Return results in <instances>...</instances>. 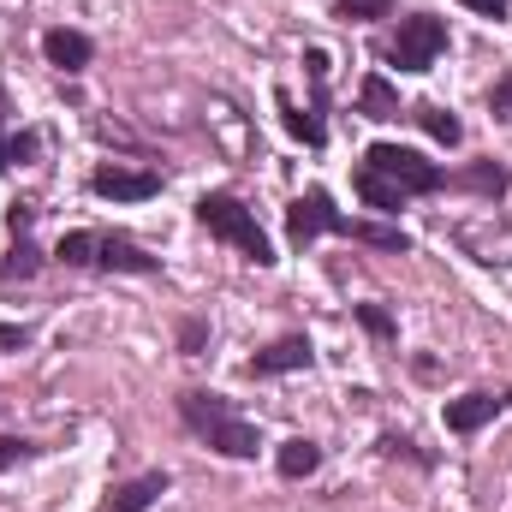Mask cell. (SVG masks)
Segmentation results:
<instances>
[{
    "instance_id": "cell-9",
    "label": "cell",
    "mask_w": 512,
    "mask_h": 512,
    "mask_svg": "<svg viewBox=\"0 0 512 512\" xmlns=\"http://www.w3.org/2000/svg\"><path fill=\"white\" fill-rule=\"evenodd\" d=\"M96 268H108V274H161V262L143 245L120 239V233H96Z\"/></svg>"
},
{
    "instance_id": "cell-13",
    "label": "cell",
    "mask_w": 512,
    "mask_h": 512,
    "mask_svg": "<svg viewBox=\"0 0 512 512\" xmlns=\"http://www.w3.org/2000/svg\"><path fill=\"white\" fill-rule=\"evenodd\" d=\"M352 191H358V197H364V209H376V215H399V209L411 203L405 191H393L382 173H370L364 161H358V173H352Z\"/></svg>"
},
{
    "instance_id": "cell-18",
    "label": "cell",
    "mask_w": 512,
    "mask_h": 512,
    "mask_svg": "<svg viewBox=\"0 0 512 512\" xmlns=\"http://www.w3.org/2000/svg\"><path fill=\"white\" fill-rule=\"evenodd\" d=\"M36 149H42L36 131H6V120H0V173H6V167H30Z\"/></svg>"
},
{
    "instance_id": "cell-21",
    "label": "cell",
    "mask_w": 512,
    "mask_h": 512,
    "mask_svg": "<svg viewBox=\"0 0 512 512\" xmlns=\"http://www.w3.org/2000/svg\"><path fill=\"white\" fill-rule=\"evenodd\" d=\"M352 316H358V328H364V334H370V340H382V346H393V340H399V322H393V316H387L382 304H358V310H352Z\"/></svg>"
},
{
    "instance_id": "cell-7",
    "label": "cell",
    "mask_w": 512,
    "mask_h": 512,
    "mask_svg": "<svg viewBox=\"0 0 512 512\" xmlns=\"http://www.w3.org/2000/svg\"><path fill=\"white\" fill-rule=\"evenodd\" d=\"M42 54H48V66H54V72L78 78V72L96 60V42H90L84 30H66V24H54V30H42Z\"/></svg>"
},
{
    "instance_id": "cell-4",
    "label": "cell",
    "mask_w": 512,
    "mask_h": 512,
    "mask_svg": "<svg viewBox=\"0 0 512 512\" xmlns=\"http://www.w3.org/2000/svg\"><path fill=\"white\" fill-rule=\"evenodd\" d=\"M364 167L382 173L387 185L405 191V197H435V191H447V167L423 161V155L405 149V143H370V149H364Z\"/></svg>"
},
{
    "instance_id": "cell-2",
    "label": "cell",
    "mask_w": 512,
    "mask_h": 512,
    "mask_svg": "<svg viewBox=\"0 0 512 512\" xmlns=\"http://www.w3.org/2000/svg\"><path fill=\"white\" fill-rule=\"evenodd\" d=\"M179 423L197 441H209L221 459H256L262 453V429L251 417H239V405L227 393H215V387H185L179 393Z\"/></svg>"
},
{
    "instance_id": "cell-25",
    "label": "cell",
    "mask_w": 512,
    "mask_h": 512,
    "mask_svg": "<svg viewBox=\"0 0 512 512\" xmlns=\"http://www.w3.org/2000/svg\"><path fill=\"white\" fill-rule=\"evenodd\" d=\"M489 114L495 120H512V66L495 78V90H489Z\"/></svg>"
},
{
    "instance_id": "cell-23",
    "label": "cell",
    "mask_w": 512,
    "mask_h": 512,
    "mask_svg": "<svg viewBox=\"0 0 512 512\" xmlns=\"http://www.w3.org/2000/svg\"><path fill=\"white\" fill-rule=\"evenodd\" d=\"M42 447L36 441H24V435H0V471H12V465H24V459H36Z\"/></svg>"
},
{
    "instance_id": "cell-22",
    "label": "cell",
    "mask_w": 512,
    "mask_h": 512,
    "mask_svg": "<svg viewBox=\"0 0 512 512\" xmlns=\"http://www.w3.org/2000/svg\"><path fill=\"white\" fill-rule=\"evenodd\" d=\"M334 18L340 24H376V18H393L387 0H334Z\"/></svg>"
},
{
    "instance_id": "cell-20",
    "label": "cell",
    "mask_w": 512,
    "mask_h": 512,
    "mask_svg": "<svg viewBox=\"0 0 512 512\" xmlns=\"http://www.w3.org/2000/svg\"><path fill=\"white\" fill-rule=\"evenodd\" d=\"M54 262H66V268H96V233H66V239L54 245Z\"/></svg>"
},
{
    "instance_id": "cell-16",
    "label": "cell",
    "mask_w": 512,
    "mask_h": 512,
    "mask_svg": "<svg viewBox=\"0 0 512 512\" xmlns=\"http://www.w3.org/2000/svg\"><path fill=\"white\" fill-rule=\"evenodd\" d=\"M358 108H364V120H399V90L387 84L382 72H370L364 90H358Z\"/></svg>"
},
{
    "instance_id": "cell-1",
    "label": "cell",
    "mask_w": 512,
    "mask_h": 512,
    "mask_svg": "<svg viewBox=\"0 0 512 512\" xmlns=\"http://www.w3.org/2000/svg\"><path fill=\"white\" fill-rule=\"evenodd\" d=\"M322 233L358 239V245L387 251V256L411 251V239H405L399 227H382V221H352L346 209H334V197H328V191H304V197H292V203H286V245H292V251H310Z\"/></svg>"
},
{
    "instance_id": "cell-5",
    "label": "cell",
    "mask_w": 512,
    "mask_h": 512,
    "mask_svg": "<svg viewBox=\"0 0 512 512\" xmlns=\"http://www.w3.org/2000/svg\"><path fill=\"white\" fill-rule=\"evenodd\" d=\"M441 54H447V18H435V12H405L382 48V60L399 72H429Z\"/></svg>"
},
{
    "instance_id": "cell-3",
    "label": "cell",
    "mask_w": 512,
    "mask_h": 512,
    "mask_svg": "<svg viewBox=\"0 0 512 512\" xmlns=\"http://www.w3.org/2000/svg\"><path fill=\"white\" fill-rule=\"evenodd\" d=\"M197 221H203L215 239H227L245 262H256V268H274V262H280L274 245H268V233L256 227V215L233 197V191H203V197H197Z\"/></svg>"
},
{
    "instance_id": "cell-11",
    "label": "cell",
    "mask_w": 512,
    "mask_h": 512,
    "mask_svg": "<svg viewBox=\"0 0 512 512\" xmlns=\"http://www.w3.org/2000/svg\"><path fill=\"white\" fill-rule=\"evenodd\" d=\"M167 489H173L167 471H143V477H131V483H120V489L108 495V512H149Z\"/></svg>"
},
{
    "instance_id": "cell-12",
    "label": "cell",
    "mask_w": 512,
    "mask_h": 512,
    "mask_svg": "<svg viewBox=\"0 0 512 512\" xmlns=\"http://www.w3.org/2000/svg\"><path fill=\"white\" fill-rule=\"evenodd\" d=\"M274 471H280L286 483H304V477H316V471H322V447H316L310 435H292V441H280Z\"/></svg>"
},
{
    "instance_id": "cell-27",
    "label": "cell",
    "mask_w": 512,
    "mask_h": 512,
    "mask_svg": "<svg viewBox=\"0 0 512 512\" xmlns=\"http://www.w3.org/2000/svg\"><path fill=\"white\" fill-rule=\"evenodd\" d=\"M30 346V328L24 322H0V352H24Z\"/></svg>"
},
{
    "instance_id": "cell-8",
    "label": "cell",
    "mask_w": 512,
    "mask_h": 512,
    "mask_svg": "<svg viewBox=\"0 0 512 512\" xmlns=\"http://www.w3.org/2000/svg\"><path fill=\"white\" fill-rule=\"evenodd\" d=\"M316 364V346L304 340V334H286V340H274L268 352H256L251 364V376H292V370H310Z\"/></svg>"
},
{
    "instance_id": "cell-15",
    "label": "cell",
    "mask_w": 512,
    "mask_h": 512,
    "mask_svg": "<svg viewBox=\"0 0 512 512\" xmlns=\"http://www.w3.org/2000/svg\"><path fill=\"white\" fill-rule=\"evenodd\" d=\"M447 185H465V191H477V197H507V185H512V173L501 167V161H477L471 173H447Z\"/></svg>"
},
{
    "instance_id": "cell-26",
    "label": "cell",
    "mask_w": 512,
    "mask_h": 512,
    "mask_svg": "<svg viewBox=\"0 0 512 512\" xmlns=\"http://www.w3.org/2000/svg\"><path fill=\"white\" fill-rule=\"evenodd\" d=\"M459 6H465V12H477V18H495V24L512 18V0H459Z\"/></svg>"
},
{
    "instance_id": "cell-29",
    "label": "cell",
    "mask_w": 512,
    "mask_h": 512,
    "mask_svg": "<svg viewBox=\"0 0 512 512\" xmlns=\"http://www.w3.org/2000/svg\"><path fill=\"white\" fill-rule=\"evenodd\" d=\"M501 399H507V405H512V387H507V393H501Z\"/></svg>"
},
{
    "instance_id": "cell-14",
    "label": "cell",
    "mask_w": 512,
    "mask_h": 512,
    "mask_svg": "<svg viewBox=\"0 0 512 512\" xmlns=\"http://www.w3.org/2000/svg\"><path fill=\"white\" fill-rule=\"evenodd\" d=\"M274 108H280V120H286V131L298 137V143H310V149H322L328 143V120H316V114H304L286 90H274Z\"/></svg>"
},
{
    "instance_id": "cell-28",
    "label": "cell",
    "mask_w": 512,
    "mask_h": 512,
    "mask_svg": "<svg viewBox=\"0 0 512 512\" xmlns=\"http://www.w3.org/2000/svg\"><path fill=\"white\" fill-rule=\"evenodd\" d=\"M30 221H36V209H30V203H12V215H6L12 239H18V233H30Z\"/></svg>"
},
{
    "instance_id": "cell-19",
    "label": "cell",
    "mask_w": 512,
    "mask_h": 512,
    "mask_svg": "<svg viewBox=\"0 0 512 512\" xmlns=\"http://www.w3.org/2000/svg\"><path fill=\"white\" fill-rule=\"evenodd\" d=\"M42 262H48V256L30 245V233H18V245L6 251V262H0V280H30V274H42Z\"/></svg>"
},
{
    "instance_id": "cell-10",
    "label": "cell",
    "mask_w": 512,
    "mask_h": 512,
    "mask_svg": "<svg viewBox=\"0 0 512 512\" xmlns=\"http://www.w3.org/2000/svg\"><path fill=\"white\" fill-rule=\"evenodd\" d=\"M495 411H507V399L501 393H465V399H447V429L453 435H477L483 423H495Z\"/></svg>"
},
{
    "instance_id": "cell-24",
    "label": "cell",
    "mask_w": 512,
    "mask_h": 512,
    "mask_svg": "<svg viewBox=\"0 0 512 512\" xmlns=\"http://www.w3.org/2000/svg\"><path fill=\"white\" fill-rule=\"evenodd\" d=\"M203 346H209V322H197V316L179 322V352L185 358H203Z\"/></svg>"
},
{
    "instance_id": "cell-6",
    "label": "cell",
    "mask_w": 512,
    "mask_h": 512,
    "mask_svg": "<svg viewBox=\"0 0 512 512\" xmlns=\"http://www.w3.org/2000/svg\"><path fill=\"white\" fill-rule=\"evenodd\" d=\"M90 191L108 197V203H149L161 191V173L155 167H120V161H102L90 173Z\"/></svg>"
},
{
    "instance_id": "cell-17",
    "label": "cell",
    "mask_w": 512,
    "mask_h": 512,
    "mask_svg": "<svg viewBox=\"0 0 512 512\" xmlns=\"http://www.w3.org/2000/svg\"><path fill=\"white\" fill-rule=\"evenodd\" d=\"M411 120H417V126L429 131L435 143H447V149H453V143L465 137V126H459V114H453V108H441V102H417V108H411Z\"/></svg>"
}]
</instances>
